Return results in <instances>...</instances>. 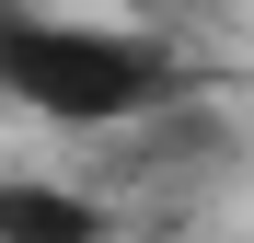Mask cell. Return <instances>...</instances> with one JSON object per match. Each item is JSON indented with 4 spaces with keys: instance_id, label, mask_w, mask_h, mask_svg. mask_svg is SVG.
I'll return each mask as SVG.
<instances>
[{
    "instance_id": "6da1fadb",
    "label": "cell",
    "mask_w": 254,
    "mask_h": 243,
    "mask_svg": "<svg viewBox=\"0 0 254 243\" xmlns=\"http://www.w3.org/2000/svg\"><path fill=\"white\" fill-rule=\"evenodd\" d=\"M0 93L35 104L47 128L127 139V128H150V116L196 104V70H185L174 35H150V23H69V12L0 0Z\"/></svg>"
},
{
    "instance_id": "7a4b0ae2",
    "label": "cell",
    "mask_w": 254,
    "mask_h": 243,
    "mask_svg": "<svg viewBox=\"0 0 254 243\" xmlns=\"http://www.w3.org/2000/svg\"><path fill=\"white\" fill-rule=\"evenodd\" d=\"M231 151H243V128L220 104H174V116H150V128H127L116 139V185H185V174H231Z\"/></svg>"
},
{
    "instance_id": "3957f363",
    "label": "cell",
    "mask_w": 254,
    "mask_h": 243,
    "mask_svg": "<svg viewBox=\"0 0 254 243\" xmlns=\"http://www.w3.org/2000/svg\"><path fill=\"white\" fill-rule=\"evenodd\" d=\"M0 243H127V220L81 185H35V174H0Z\"/></svg>"
}]
</instances>
